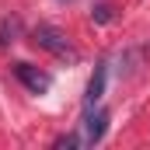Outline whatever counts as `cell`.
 <instances>
[{
    "instance_id": "1",
    "label": "cell",
    "mask_w": 150,
    "mask_h": 150,
    "mask_svg": "<svg viewBox=\"0 0 150 150\" xmlns=\"http://www.w3.org/2000/svg\"><path fill=\"white\" fill-rule=\"evenodd\" d=\"M35 45L45 49V52H52V56H59V59H70V63L77 59V49L70 45V38L59 28H52V25H38L35 28Z\"/></svg>"
},
{
    "instance_id": "2",
    "label": "cell",
    "mask_w": 150,
    "mask_h": 150,
    "mask_svg": "<svg viewBox=\"0 0 150 150\" xmlns=\"http://www.w3.org/2000/svg\"><path fill=\"white\" fill-rule=\"evenodd\" d=\"M14 77H18L32 94H45V91L52 87V77L45 74V70H38V67H32V63H18V67H14Z\"/></svg>"
},
{
    "instance_id": "3",
    "label": "cell",
    "mask_w": 150,
    "mask_h": 150,
    "mask_svg": "<svg viewBox=\"0 0 150 150\" xmlns=\"http://www.w3.org/2000/svg\"><path fill=\"white\" fill-rule=\"evenodd\" d=\"M108 129V112L105 108H87V119H84V143H98Z\"/></svg>"
},
{
    "instance_id": "4",
    "label": "cell",
    "mask_w": 150,
    "mask_h": 150,
    "mask_svg": "<svg viewBox=\"0 0 150 150\" xmlns=\"http://www.w3.org/2000/svg\"><path fill=\"white\" fill-rule=\"evenodd\" d=\"M105 77H108L105 63H98V67H94V74H91V80H87V94H84V112H87V108H94V105L101 101V94H105Z\"/></svg>"
}]
</instances>
